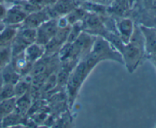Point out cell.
Returning <instances> with one entry per match:
<instances>
[{
	"instance_id": "obj_14",
	"label": "cell",
	"mask_w": 156,
	"mask_h": 128,
	"mask_svg": "<svg viewBox=\"0 0 156 128\" xmlns=\"http://www.w3.org/2000/svg\"><path fill=\"white\" fill-rule=\"evenodd\" d=\"M2 75L3 80L5 84H12L15 85L22 76L15 69V68L12 66V62H9V64L3 67L1 69Z\"/></svg>"
},
{
	"instance_id": "obj_17",
	"label": "cell",
	"mask_w": 156,
	"mask_h": 128,
	"mask_svg": "<svg viewBox=\"0 0 156 128\" xmlns=\"http://www.w3.org/2000/svg\"><path fill=\"white\" fill-rule=\"evenodd\" d=\"M12 58V53L11 45L0 47V69L5 66L11 62Z\"/></svg>"
},
{
	"instance_id": "obj_3",
	"label": "cell",
	"mask_w": 156,
	"mask_h": 128,
	"mask_svg": "<svg viewBox=\"0 0 156 128\" xmlns=\"http://www.w3.org/2000/svg\"><path fill=\"white\" fill-rule=\"evenodd\" d=\"M89 53L98 62L111 60L123 64L120 52L103 37H96Z\"/></svg>"
},
{
	"instance_id": "obj_21",
	"label": "cell",
	"mask_w": 156,
	"mask_h": 128,
	"mask_svg": "<svg viewBox=\"0 0 156 128\" xmlns=\"http://www.w3.org/2000/svg\"><path fill=\"white\" fill-rule=\"evenodd\" d=\"M150 62L153 64V66H155V68L156 69V58H152V59H149Z\"/></svg>"
},
{
	"instance_id": "obj_1",
	"label": "cell",
	"mask_w": 156,
	"mask_h": 128,
	"mask_svg": "<svg viewBox=\"0 0 156 128\" xmlns=\"http://www.w3.org/2000/svg\"><path fill=\"white\" fill-rule=\"evenodd\" d=\"M123 65L129 73L137 69L146 56L144 37L140 25L136 24L132 37L127 44H125L120 50Z\"/></svg>"
},
{
	"instance_id": "obj_15",
	"label": "cell",
	"mask_w": 156,
	"mask_h": 128,
	"mask_svg": "<svg viewBox=\"0 0 156 128\" xmlns=\"http://www.w3.org/2000/svg\"><path fill=\"white\" fill-rule=\"evenodd\" d=\"M16 108V98L5 99L0 101V122L2 121L3 119L13 112Z\"/></svg>"
},
{
	"instance_id": "obj_18",
	"label": "cell",
	"mask_w": 156,
	"mask_h": 128,
	"mask_svg": "<svg viewBox=\"0 0 156 128\" xmlns=\"http://www.w3.org/2000/svg\"><path fill=\"white\" fill-rule=\"evenodd\" d=\"M15 97V90H14V85L12 84H4L1 93H0V101L5 99L12 98Z\"/></svg>"
},
{
	"instance_id": "obj_10",
	"label": "cell",
	"mask_w": 156,
	"mask_h": 128,
	"mask_svg": "<svg viewBox=\"0 0 156 128\" xmlns=\"http://www.w3.org/2000/svg\"><path fill=\"white\" fill-rule=\"evenodd\" d=\"M27 15V13L20 5H14L13 7L6 11L2 21L5 25L21 26Z\"/></svg>"
},
{
	"instance_id": "obj_22",
	"label": "cell",
	"mask_w": 156,
	"mask_h": 128,
	"mask_svg": "<svg viewBox=\"0 0 156 128\" xmlns=\"http://www.w3.org/2000/svg\"><path fill=\"white\" fill-rule=\"evenodd\" d=\"M5 26V24L3 23V21H2V22H0V32H1V30H2L3 28H4Z\"/></svg>"
},
{
	"instance_id": "obj_6",
	"label": "cell",
	"mask_w": 156,
	"mask_h": 128,
	"mask_svg": "<svg viewBox=\"0 0 156 128\" xmlns=\"http://www.w3.org/2000/svg\"><path fill=\"white\" fill-rule=\"evenodd\" d=\"M57 18H51L47 20L36 29V43L45 46L57 32Z\"/></svg>"
},
{
	"instance_id": "obj_8",
	"label": "cell",
	"mask_w": 156,
	"mask_h": 128,
	"mask_svg": "<svg viewBox=\"0 0 156 128\" xmlns=\"http://www.w3.org/2000/svg\"><path fill=\"white\" fill-rule=\"evenodd\" d=\"M51 18L48 9H42L27 14V17L21 24V27L37 29L42 23Z\"/></svg>"
},
{
	"instance_id": "obj_5",
	"label": "cell",
	"mask_w": 156,
	"mask_h": 128,
	"mask_svg": "<svg viewBox=\"0 0 156 128\" xmlns=\"http://www.w3.org/2000/svg\"><path fill=\"white\" fill-rule=\"evenodd\" d=\"M82 30L95 37H103L108 29L103 19L95 13H87L82 20Z\"/></svg>"
},
{
	"instance_id": "obj_12",
	"label": "cell",
	"mask_w": 156,
	"mask_h": 128,
	"mask_svg": "<svg viewBox=\"0 0 156 128\" xmlns=\"http://www.w3.org/2000/svg\"><path fill=\"white\" fill-rule=\"evenodd\" d=\"M44 53H45V47L36 42L30 44L28 47H26L24 51L25 58L31 65H34V63L41 59L44 56Z\"/></svg>"
},
{
	"instance_id": "obj_9",
	"label": "cell",
	"mask_w": 156,
	"mask_h": 128,
	"mask_svg": "<svg viewBox=\"0 0 156 128\" xmlns=\"http://www.w3.org/2000/svg\"><path fill=\"white\" fill-rule=\"evenodd\" d=\"M136 24L129 18H120L115 21V27L117 34L123 44H127L132 37Z\"/></svg>"
},
{
	"instance_id": "obj_16",
	"label": "cell",
	"mask_w": 156,
	"mask_h": 128,
	"mask_svg": "<svg viewBox=\"0 0 156 128\" xmlns=\"http://www.w3.org/2000/svg\"><path fill=\"white\" fill-rule=\"evenodd\" d=\"M86 14V12L83 9H81V8L76 9V8H75L74 9H73L69 13H68L65 16L66 18L67 21H68L69 24L72 25L75 23L82 21Z\"/></svg>"
},
{
	"instance_id": "obj_23",
	"label": "cell",
	"mask_w": 156,
	"mask_h": 128,
	"mask_svg": "<svg viewBox=\"0 0 156 128\" xmlns=\"http://www.w3.org/2000/svg\"><path fill=\"white\" fill-rule=\"evenodd\" d=\"M104 1H108V2H111V1H114V0H104Z\"/></svg>"
},
{
	"instance_id": "obj_4",
	"label": "cell",
	"mask_w": 156,
	"mask_h": 128,
	"mask_svg": "<svg viewBox=\"0 0 156 128\" xmlns=\"http://www.w3.org/2000/svg\"><path fill=\"white\" fill-rule=\"evenodd\" d=\"M36 29L20 26L16 36L11 44L12 56L23 53L26 47L36 42Z\"/></svg>"
},
{
	"instance_id": "obj_11",
	"label": "cell",
	"mask_w": 156,
	"mask_h": 128,
	"mask_svg": "<svg viewBox=\"0 0 156 128\" xmlns=\"http://www.w3.org/2000/svg\"><path fill=\"white\" fill-rule=\"evenodd\" d=\"M75 8L76 5L73 0H56L53 7L48 9V12L51 18H57L66 15Z\"/></svg>"
},
{
	"instance_id": "obj_20",
	"label": "cell",
	"mask_w": 156,
	"mask_h": 128,
	"mask_svg": "<svg viewBox=\"0 0 156 128\" xmlns=\"http://www.w3.org/2000/svg\"><path fill=\"white\" fill-rule=\"evenodd\" d=\"M4 80H3V78H2V71L0 69V93H1L2 89L3 86H4Z\"/></svg>"
},
{
	"instance_id": "obj_13",
	"label": "cell",
	"mask_w": 156,
	"mask_h": 128,
	"mask_svg": "<svg viewBox=\"0 0 156 128\" xmlns=\"http://www.w3.org/2000/svg\"><path fill=\"white\" fill-rule=\"evenodd\" d=\"M20 26L5 25L0 32V47L11 45Z\"/></svg>"
},
{
	"instance_id": "obj_2",
	"label": "cell",
	"mask_w": 156,
	"mask_h": 128,
	"mask_svg": "<svg viewBox=\"0 0 156 128\" xmlns=\"http://www.w3.org/2000/svg\"><path fill=\"white\" fill-rule=\"evenodd\" d=\"M90 73L91 71L88 69L83 59H81L70 73L66 84L70 107L74 104L82 84Z\"/></svg>"
},
{
	"instance_id": "obj_19",
	"label": "cell",
	"mask_w": 156,
	"mask_h": 128,
	"mask_svg": "<svg viewBox=\"0 0 156 128\" xmlns=\"http://www.w3.org/2000/svg\"><path fill=\"white\" fill-rule=\"evenodd\" d=\"M6 13V10L1 4H0V19H3L5 17V15Z\"/></svg>"
},
{
	"instance_id": "obj_7",
	"label": "cell",
	"mask_w": 156,
	"mask_h": 128,
	"mask_svg": "<svg viewBox=\"0 0 156 128\" xmlns=\"http://www.w3.org/2000/svg\"><path fill=\"white\" fill-rule=\"evenodd\" d=\"M140 27L144 37L146 56L149 59L156 58V27L143 24Z\"/></svg>"
}]
</instances>
